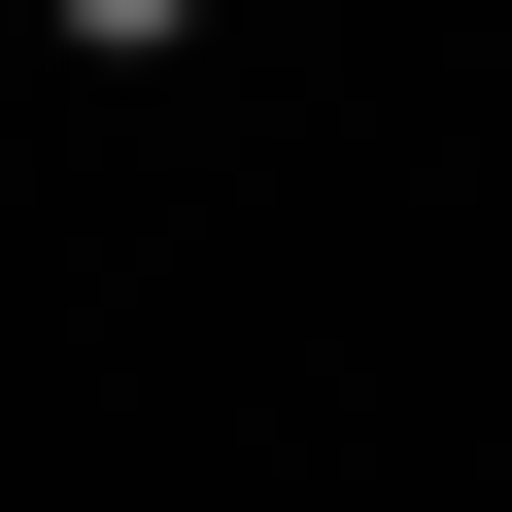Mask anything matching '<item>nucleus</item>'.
Masks as SVG:
<instances>
[{
  "mask_svg": "<svg viewBox=\"0 0 512 512\" xmlns=\"http://www.w3.org/2000/svg\"><path fill=\"white\" fill-rule=\"evenodd\" d=\"M35 35H69V69H171V35H205V0H35Z\"/></svg>",
  "mask_w": 512,
  "mask_h": 512,
  "instance_id": "f257e3e1",
  "label": "nucleus"
}]
</instances>
